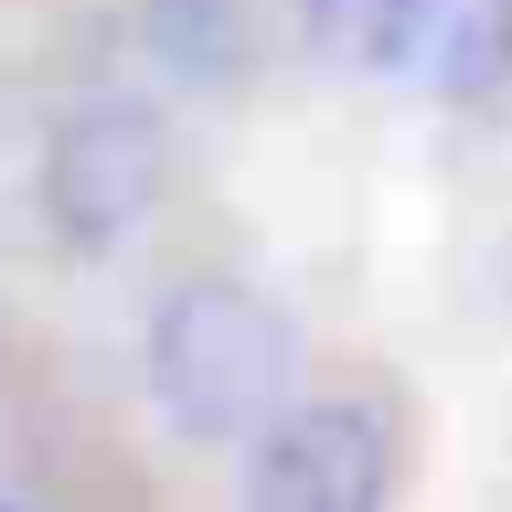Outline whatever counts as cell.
<instances>
[{
	"label": "cell",
	"mask_w": 512,
	"mask_h": 512,
	"mask_svg": "<svg viewBox=\"0 0 512 512\" xmlns=\"http://www.w3.org/2000/svg\"><path fill=\"white\" fill-rule=\"evenodd\" d=\"M299 342H288L278 299H256L235 278H192L160 299L150 320V395L182 438H256L288 406Z\"/></svg>",
	"instance_id": "6da1fadb"
},
{
	"label": "cell",
	"mask_w": 512,
	"mask_h": 512,
	"mask_svg": "<svg viewBox=\"0 0 512 512\" xmlns=\"http://www.w3.org/2000/svg\"><path fill=\"white\" fill-rule=\"evenodd\" d=\"M310 43L331 64L470 107L512 75V0H310Z\"/></svg>",
	"instance_id": "7a4b0ae2"
},
{
	"label": "cell",
	"mask_w": 512,
	"mask_h": 512,
	"mask_svg": "<svg viewBox=\"0 0 512 512\" xmlns=\"http://www.w3.org/2000/svg\"><path fill=\"white\" fill-rule=\"evenodd\" d=\"M395 491V438L374 406H278L246 459V512H384Z\"/></svg>",
	"instance_id": "3957f363"
},
{
	"label": "cell",
	"mask_w": 512,
	"mask_h": 512,
	"mask_svg": "<svg viewBox=\"0 0 512 512\" xmlns=\"http://www.w3.org/2000/svg\"><path fill=\"white\" fill-rule=\"evenodd\" d=\"M160 203V128L128 118V107H96V118L54 128V150H43V214L75 256H107L128 246Z\"/></svg>",
	"instance_id": "277c9868"
},
{
	"label": "cell",
	"mask_w": 512,
	"mask_h": 512,
	"mask_svg": "<svg viewBox=\"0 0 512 512\" xmlns=\"http://www.w3.org/2000/svg\"><path fill=\"white\" fill-rule=\"evenodd\" d=\"M150 54L192 86H224L246 64V11L235 0H150Z\"/></svg>",
	"instance_id": "5b68a950"
},
{
	"label": "cell",
	"mask_w": 512,
	"mask_h": 512,
	"mask_svg": "<svg viewBox=\"0 0 512 512\" xmlns=\"http://www.w3.org/2000/svg\"><path fill=\"white\" fill-rule=\"evenodd\" d=\"M0 512H22V502H0Z\"/></svg>",
	"instance_id": "8992f818"
}]
</instances>
